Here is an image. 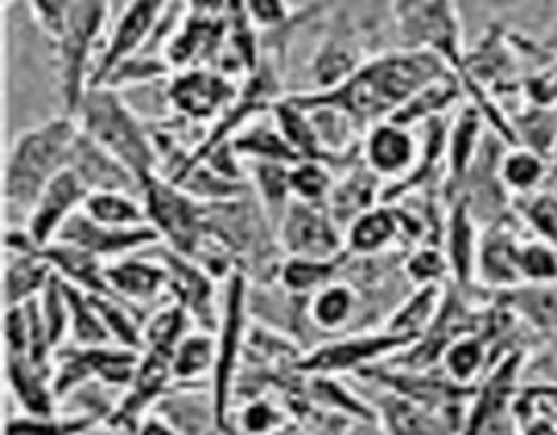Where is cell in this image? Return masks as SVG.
Returning <instances> with one entry per match:
<instances>
[{"label":"cell","mask_w":557,"mask_h":435,"mask_svg":"<svg viewBox=\"0 0 557 435\" xmlns=\"http://www.w3.org/2000/svg\"><path fill=\"white\" fill-rule=\"evenodd\" d=\"M156 259L166 266L169 294H172L174 302L188 310L190 321L199 330L215 335L218 326H221V315L215 308V281L194 259H185L161 243L156 245Z\"/></svg>","instance_id":"12"},{"label":"cell","mask_w":557,"mask_h":435,"mask_svg":"<svg viewBox=\"0 0 557 435\" xmlns=\"http://www.w3.org/2000/svg\"><path fill=\"white\" fill-rule=\"evenodd\" d=\"M87 188L79 183L71 169H65L52 185L41 194V199L36 201V207L30 210V215L25 217V232L30 234L33 243L38 248H47L58 239V234L63 232L65 223L76 215V212L85 207L87 201Z\"/></svg>","instance_id":"16"},{"label":"cell","mask_w":557,"mask_h":435,"mask_svg":"<svg viewBox=\"0 0 557 435\" xmlns=\"http://www.w3.org/2000/svg\"><path fill=\"white\" fill-rule=\"evenodd\" d=\"M528 391H533V389H528ZM533 395H536V391H533ZM539 397H547V395H539ZM547 400L555 402V422H557V397H547Z\"/></svg>","instance_id":"55"},{"label":"cell","mask_w":557,"mask_h":435,"mask_svg":"<svg viewBox=\"0 0 557 435\" xmlns=\"http://www.w3.org/2000/svg\"><path fill=\"white\" fill-rule=\"evenodd\" d=\"M163 11H166V3H131L120 11V16L114 20L112 36L107 38L101 54H98L96 71H92V87L103 85L112 71H117L120 65L128 63L131 58L141 52V47L150 41L152 30L161 25Z\"/></svg>","instance_id":"13"},{"label":"cell","mask_w":557,"mask_h":435,"mask_svg":"<svg viewBox=\"0 0 557 435\" xmlns=\"http://www.w3.org/2000/svg\"><path fill=\"white\" fill-rule=\"evenodd\" d=\"M553 190H557V188H553Z\"/></svg>","instance_id":"58"},{"label":"cell","mask_w":557,"mask_h":435,"mask_svg":"<svg viewBox=\"0 0 557 435\" xmlns=\"http://www.w3.org/2000/svg\"><path fill=\"white\" fill-rule=\"evenodd\" d=\"M272 120H275L277 130H281V136L286 139V145L292 147L299 161L330 163V156H326L324 145H321V136L315 130L313 117L299 103H294L292 98H281L272 107Z\"/></svg>","instance_id":"31"},{"label":"cell","mask_w":557,"mask_h":435,"mask_svg":"<svg viewBox=\"0 0 557 435\" xmlns=\"http://www.w3.org/2000/svg\"><path fill=\"white\" fill-rule=\"evenodd\" d=\"M444 253L449 259L451 283L462 288H471L476 283V264H479V245H482V232L479 221L473 217L471 207L462 199L449 204L444 221Z\"/></svg>","instance_id":"20"},{"label":"cell","mask_w":557,"mask_h":435,"mask_svg":"<svg viewBox=\"0 0 557 435\" xmlns=\"http://www.w3.org/2000/svg\"><path fill=\"white\" fill-rule=\"evenodd\" d=\"M136 435H180V433L172 427V424L163 422V419L147 417L145 422H139V430H136Z\"/></svg>","instance_id":"53"},{"label":"cell","mask_w":557,"mask_h":435,"mask_svg":"<svg viewBox=\"0 0 557 435\" xmlns=\"http://www.w3.org/2000/svg\"><path fill=\"white\" fill-rule=\"evenodd\" d=\"M69 286V283H65ZM69 304H71V343L79 348H101L114 346L109 326L103 321L101 310H98L96 297L79 291V288L69 286Z\"/></svg>","instance_id":"37"},{"label":"cell","mask_w":557,"mask_h":435,"mask_svg":"<svg viewBox=\"0 0 557 435\" xmlns=\"http://www.w3.org/2000/svg\"><path fill=\"white\" fill-rule=\"evenodd\" d=\"M277 243L286 250V259L341 261L346 256V232L326 204L294 199L277 226Z\"/></svg>","instance_id":"9"},{"label":"cell","mask_w":557,"mask_h":435,"mask_svg":"<svg viewBox=\"0 0 557 435\" xmlns=\"http://www.w3.org/2000/svg\"><path fill=\"white\" fill-rule=\"evenodd\" d=\"M5 378L27 417H52L54 413V370L41 368L30 357L5 353Z\"/></svg>","instance_id":"26"},{"label":"cell","mask_w":557,"mask_h":435,"mask_svg":"<svg viewBox=\"0 0 557 435\" xmlns=\"http://www.w3.org/2000/svg\"><path fill=\"white\" fill-rule=\"evenodd\" d=\"M487 348L490 343L484 340V335L473 332V335L451 343L441 364H444L446 375L460 386H476V378L482 375L484 364H487Z\"/></svg>","instance_id":"42"},{"label":"cell","mask_w":557,"mask_h":435,"mask_svg":"<svg viewBox=\"0 0 557 435\" xmlns=\"http://www.w3.org/2000/svg\"><path fill=\"white\" fill-rule=\"evenodd\" d=\"M411 348V343H406L403 337L392 335V332H357V335L341 337V340L324 343V346L313 348L308 357L299 359V368L305 373H319V375H332V373H362V370L373 368L375 362L386 357H395L397 351H406Z\"/></svg>","instance_id":"10"},{"label":"cell","mask_w":557,"mask_h":435,"mask_svg":"<svg viewBox=\"0 0 557 435\" xmlns=\"http://www.w3.org/2000/svg\"><path fill=\"white\" fill-rule=\"evenodd\" d=\"M500 179L509 194L525 199L549 185V161L525 147H509L500 161Z\"/></svg>","instance_id":"35"},{"label":"cell","mask_w":557,"mask_h":435,"mask_svg":"<svg viewBox=\"0 0 557 435\" xmlns=\"http://www.w3.org/2000/svg\"><path fill=\"white\" fill-rule=\"evenodd\" d=\"M292 177V196L308 204H326L337 177L330 163L324 161H297L288 172Z\"/></svg>","instance_id":"44"},{"label":"cell","mask_w":557,"mask_h":435,"mask_svg":"<svg viewBox=\"0 0 557 435\" xmlns=\"http://www.w3.org/2000/svg\"><path fill=\"white\" fill-rule=\"evenodd\" d=\"M406 52L438 54L455 76L466 74V54L460 49V20L449 3H395L389 9Z\"/></svg>","instance_id":"6"},{"label":"cell","mask_w":557,"mask_h":435,"mask_svg":"<svg viewBox=\"0 0 557 435\" xmlns=\"http://www.w3.org/2000/svg\"><path fill=\"white\" fill-rule=\"evenodd\" d=\"M74 120L82 134L117 158L139 185L156 177L161 158L156 139L117 90L103 85L90 87L74 112Z\"/></svg>","instance_id":"3"},{"label":"cell","mask_w":557,"mask_h":435,"mask_svg":"<svg viewBox=\"0 0 557 435\" xmlns=\"http://www.w3.org/2000/svg\"><path fill=\"white\" fill-rule=\"evenodd\" d=\"M547 188H557V150H555L553 161H549V185Z\"/></svg>","instance_id":"54"},{"label":"cell","mask_w":557,"mask_h":435,"mask_svg":"<svg viewBox=\"0 0 557 435\" xmlns=\"http://www.w3.org/2000/svg\"><path fill=\"white\" fill-rule=\"evenodd\" d=\"M96 427V419L79 413V417H11L5 424V435H85Z\"/></svg>","instance_id":"46"},{"label":"cell","mask_w":557,"mask_h":435,"mask_svg":"<svg viewBox=\"0 0 557 435\" xmlns=\"http://www.w3.org/2000/svg\"><path fill=\"white\" fill-rule=\"evenodd\" d=\"M172 353L163 351H141L139 368H136L134 381L128 384V391L120 400L114 411L112 424H136L141 413L163 395L166 384L172 381Z\"/></svg>","instance_id":"24"},{"label":"cell","mask_w":557,"mask_h":435,"mask_svg":"<svg viewBox=\"0 0 557 435\" xmlns=\"http://www.w3.org/2000/svg\"><path fill=\"white\" fill-rule=\"evenodd\" d=\"M520 250L522 243L517 239L515 223H498L482 232L479 245L476 283L495 294L515 291L522 286L520 275Z\"/></svg>","instance_id":"18"},{"label":"cell","mask_w":557,"mask_h":435,"mask_svg":"<svg viewBox=\"0 0 557 435\" xmlns=\"http://www.w3.org/2000/svg\"><path fill=\"white\" fill-rule=\"evenodd\" d=\"M245 326H248V277L239 270L223 286L221 326L215 332L218 359L215 370H212V419H215L218 427H226L239 353L245 346Z\"/></svg>","instance_id":"7"},{"label":"cell","mask_w":557,"mask_h":435,"mask_svg":"<svg viewBox=\"0 0 557 435\" xmlns=\"http://www.w3.org/2000/svg\"><path fill=\"white\" fill-rule=\"evenodd\" d=\"M520 368L522 353H506L493 364L487 378L476 384L466 411V424L460 435H522L517 400H520Z\"/></svg>","instance_id":"8"},{"label":"cell","mask_w":557,"mask_h":435,"mask_svg":"<svg viewBox=\"0 0 557 435\" xmlns=\"http://www.w3.org/2000/svg\"><path fill=\"white\" fill-rule=\"evenodd\" d=\"M403 266H406L408 281L417 288L446 286V281H451L449 259H446L444 248H435V245H419Z\"/></svg>","instance_id":"48"},{"label":"cell","mask_w":557,"mask_h":435,"mask_svg":"<svg viewBox=\"0 0 557 435\" xmlns=\"http://www.w3.org/2000/svg\"><path fill=\"white\" fill-rule=\"evenodd\" d=\"M446 76H455V71L438 54L395 49L370 58L332 90L297 92L288 98L305 109H335L346 114L362 134H368L373 125L392 120V114L422 87Z\"/></svg>","instance_id":"1"},{"label":"cell","mask_w":557,"mask_h":435,"mask_svg":"<svg viewBox=\"0 0 557 435\" xmlns=\"http://www.w3.org/2000/svg\"><path fill=\"white\" fill-rule=\"evenodd\" d=\"M96 435H112V433H96Z\"/></svg>","instance_id":"56"},{"label":"cell","mask_w":557,"mask_h":435,"mask_svg":"<svg viewBox=\"0 0 557 435\" xmlns=\"http://www.w3.org/2000/svg\"><path fill=\"white\" fill-rule=\"evenodd\" d=\"M239 90L234 82L221 71L188 69L174 74L169 82V103L188 120H212L221 117L234 101Z\"/></svg>","instance_id":"14"},{"label":"cell","mask_w":557,"mask_h":435,"mask_svg":"<svg viewBox=\"0 0 557 435\" xmlns=\"http://www.w3.org/2000/svg\"><path fill=\"white\" fill-rule=\"evenodd\" d=\"M52 266L38 253H16L5 250V270H3V297L5 308L36 302L44 294L47 283L52 281Z\"/></svg>","instance_id":"28"},{"label":"cell","mask_w":557,"mask_h":435,"mask_svg":"<svg viewBox=\"0 0 557 435\" xmlns=\"http://www.w3.org/2000/svg\"><path fill=\"white\" fill-rule=\"evenodd\" d=\"M384 179L375 177V174L364 166L362 152H359V158L346 169V174L337 177L335 188H332L330 199H326V210L332 212L337 226L346 232L357 217H362L364 212H370L373 207L384 204Z\"/></svg>","instance_id":"21"},{"label":"cell","mask_w":557,"mask_h":435,"mask_svg":"<svg viewBox=\"0 0 557 435\" xmlns=\"http://www.w3.org/2000/svg\"><path fill=\"white\" fill-rule=\"evenodd\" d=\"M239 422H243V430L248 435H267L281 424V417H277V411L267 400H253L245 406Z\"/></svg>","instance_id":"50"},{"label":"cell","mask_w":557,"mask_h":435,"mask_svg":"<svg viewBox=\"0 0 557 435\" xmlns=\"http://www.w3.org/2000/svg\"><path fill=\"white\" fill-rule=\"evenodd\" d=\"M232 145L245 163H286V166H294L299 161L275 123L270 125L253 120L234 136Z\"/></svg>","instance_id":"34"},{"label":"cell","mask_w":557,"mask_h":435,"mask_svg":"<svg viewBox=\"0 0 557 435\" xmlns=\"http://www.w3.org/2000/svg\"><path fill=\"white\" fill-rule=\"evenodd\" d=\"M517 215L533 228L542 243L553 245L557 250V190L544 188L539 194L525 196L517 201Z\"/></svg>","instance_id":"47"},{"label":"cell","mask_w":557,"mask_h":435,"mask_svg":"<svg viewBox=\"0 0 557 435\" xmlns=\"http://www.w3.org/2000/svg\"><path fill=\"white\" fill-rule=\"evenodd\" d=\"M218 359V340L212 332L194 330L183 337L172 357V375L177 381L199 378V375H212Z\"/></svg>","instance_id":"39"},{"label":"cell","mask_w":557,"mask_h":435,"mask_svg":"<svg viewBox=\"0 0 557 435\" xmlns=\"http://www.w3.org/2000/svg\"><path fill=\"white\" fill-rule=\"evenodd\" d=\"M379 411L384 419L389 435H460L462 424H466L468 408H441L422 406L417 400L395 395V391H381Z\"/></svg>","instance_id":"17"},{"label":"cell","mask_w":557,"mask_h":435,"mask_svg":"<svg viewBox=\"0 0 557 435\" xmlns=\"http://www.w3.org/2000/svg\"><path fill=\"white\" fill-rule=\"evenodd\" d=\"M511 134H515V147L536 152V156L553 161L557 150V109L555 107H536L525 103L517 114H509Z\"/></svg>","instance_id":"33"},{"label":"cell","mask_w":557,"mask_h":435,"mask_svg":"<svg viewBox=\"0 0 557 435\" xmlns=\"http://www.w3.org/2000/svg\"><path fill=\"white\" fill-rule=\"evenodd\" d=\"M36 302H38V310H41V319H44V326H47L49 340H52L54 351H58L71 332L69 286H65L58 275H52V281L47 283V288H44V294L36 299Z\"/></svg>","instance_id":"45"},{"label":"cell","mask_w":557,"mask_h":435,"mask_svg":"<svg viewBox=\"0 0 557 435\" xmlns=\"http://www.w3.org/2000/svg\"><path fill=\"white\" fill-rule=\"evenodd\" d=\"M54 243H69L76 248L87 250L90 256L101 259L103 264H114L120 259L139 253V250L152 248L158 245V234L150 226H134V228H120L107 226V223L96 221L85 212L82 207L74 217L63 226Z\"/></svg>","instance_id":"11"},{"label":"cell","mask_w":557,"mask_h":435,"mask_svg":"<svg viewBox=\"0 0 557 435\" xmlns=\"http://www.w3.org/2000/svg\"><path fill=\"white\" fill-rule=\"evenodd\" d=\"M357 308H359L357 291H354L348 283L335 281L310 297L308 310L315 326H321V330L326 332H337L343 330V326L351 324Z\"/></svg>","instance_id":"38"},{"label":"cell","mask_w":557,"mask_h":435,"mask_svg":"<svg viewBox=\"0 0 557 435\" xmlns=\"http://www.w3.org/2000/svg\"><path fill=\"white\" fill-rule=\"evenodd\" d=\"M395 239H400V217H397L395 204H379L346 228V259H359V256L384 253Z\"/></svg>","instance_id":"27"},{"label":"cell","mask_w":557,"mask_h":435,"mask_svg":"<svg viewBox=\"0 0 557 435\" xmlns=\"http://www.w3.org/2000/svg\"><path fill=\"white\" fill-rule=\"evenodd\" d=\"M30 16L41 27L44 36L54 41L63 33L65 20H69V3H30Z\"/></svg>","instance_id":"51"},{"label":"cell","mask_w":557,"mask_h":435,"mask_svg":"<svg viewBox=\"0 0 557 435\" xmlns=\"http://www.w3.org/2000/svg\"><path fill=\"white\" fill-rule=\"evenodd\" d=\"M245 14L259 27H281L288 20V9L283 3H275V0H253V3H245Z\"/></svg>","instance_id":"52"},{"label":"cell","mask_w":557,"mask_h":435,"mask_svg":"<svg viewBox=\"0 0 557 435\" xmlns=\"http://www.w3.org/2000/svg\"><path fill=\"white\" fill-rule=\"evenodd\" d=\"M38 256H41V259L52 266L54 275L63 283H69V286L79 288V291L90 294V297H109V294H112L107 281L109 264H103L101 259L90 256L87 250L69 243H52L47 245V248L38 250Z\"/></svg>","instance_id":"25"},{"label":"cell","mask_w":557,"mask_h":435,"mask_svg":"<svg viewBox=\"0 0 557 435\" xmlns=\"http://www.w3.org/2000/svg\"><path fill=\"white\" fill-rule=\"evenodd\" d=\"M522 286H544L557 283V250L542 239H528L520 250Z\"/></svg>","instance_id":"49"},{"label":"cell","mask_w":557,"mask_h":435,"mask_svg":"<svg viewBox=\"0 0 557 435\" xmlns=\"http://www.w3.org/2000/svg\"><path fill=\"white\" fill-rule=\"evenodd\" d=\"M462 96V85L457 76H446V79L433 82V85L422 87L413 98H408L395 114H392L389 123L403 125V128H417V125H428L433 120L444 117Z\"/></svg>","instance_id":"30"},{"label":"cell","mask_w":557,"mask_h":435,"mask_svg":"<svg viewBox=\"0 0 557 435\" xmlns=\"http://www.w3.org/2000/svg\"><path fill=\"white\" fill-rule=\"evenodd\" d=\"M498 302H504V308H509L517 319L531 324L533 330L557 340V283L520 286L515 291L498 294Z\"/></svg>","instance_id":"32"},{"label":"cell","mask_w":557,"mask_h":435,"mask_svg":"<svg viewBox=\"0 0 557 435\" xmlns=\"http://www.w3.org/2000/svg\"><path fill=\"white\" fill-rule=\"evenodd\" d=\"M484 123L482 112H479L473 103H466V107L457 112L455 123L449 125V145H446V183H444V194L449 199V204L455 201L457 190L462 188L466 183L468 172L476 163L479 150L484 145Z\"/></svg>","instance_id":"22"},{"label":"cell","mask_w":557,"mask_h":435,"mask_svg":"<svg viewBox=\"0 0 557 435\" xmlns=\"http://www.w3.org/2000/svg\"><path fill=\"white\" fill-rule=\"evenodd\" d=\"M69 169L79 177L87 194H141L139 179L117 158L109 156L92 139H87L82 130L74 145V152H71Z\"/></svg>","instance_id":"19"},{"label":"cell","mask_w":557,"mask_h":435,"mask_svg":"<svg viewBox=\"0 0 557 435\" xmlns=\"http://www.w3.org/2000/svg\"><path fill=\"white\" fill-rule=\"evenodd\" d=\"M422 145L417 141L411 128H403L395 123H379L364 134L362 139V161L375 177L384 179V185L403 183L408 174L417 169Z\"/></svg>","instance_id":"15"},{"label":"cell","mask_w":557,"mask_h":435,"mask_svg":"<svg viewBox=\"0 0 557 435\" xmlns=\"http://www.w3.org/2000/svg\"><path fill=\"white\" fill-rule=\"evenodd\" d=\"M346 259V256H343ZM341 259V261H343ZM341 261H310V259H286L281 261V283L286 291L310 294L313 297L315 291H321L324 286L335 283L337 272H341Z\"/></svg>","instance_id":"43"},{"label":"cell","mask_w":557,"mask_h":435,"mask_svg":"<svg viewBox=\"0 0 557 435\" xmlns=\"http://www.w3.org/2000/svg\"><path fill=\"white\" fill-rule=\"evenodd\" d=\"M446 286H422L389 315L386 321V332L403 337L406 343H419L430 332V326L435 324L441 313V304H444Z\"/></svg>","instance_id":"29"},{"label":"cell","mask_w":557,"mask_h":435,"mask_svg":"<svg viewBox=\"0 0 557 435\" xmlns=\"http://www.w3.org/2000/svg\"><path fill=\"white\" fill-rule=\"evenodd\" d=\"M112 9L107 3H69V20L63 33L54 38L58 82L65 114L74 117L85 92L92 87V52L101 44Z\"/></svg>","instance_id":"4"},{"label":"cell","mask_w":557,"mask_h":435,"mask_svg":"<svg viewBox=\"0 0 557 435\" xmlns=\"http://www.w3.org/2000/svg\"><path fill=\"white\" fill-rule=\"evenodd\" d=\"M141 204L147 223L158 234V243L166 245L185 259H196L207 243V207L196 201L177 183L156 174L141 183Z\"/></svg>","instance_id":"5"},{"label":"cell","mask_w":557,"mask_h":435,"mask_svg":"<svg viewBox=\"0 0 557 435\" xmlns=\"http://www.w3.org/2000/svg\"><path fill=\"white\" fill-rule=\"evenodd\" d=\"M188 326V310L172 299V302L163 304L161 310H156V313L145 321V351H163L174 357V348H177L180 343H183V337L190 332Z\"/></svg>","instance_id":"41"},{"label":"cell","mask_w":557,"mask_h":435,"mask_svg":"<svg viewBox=\"0 0 557 435\" xmlns=\"http://www.w3.org/2000/svg\"><path fill=\"white\" fill-rule=\"evenodd\" d=\"M553 69H557V60H555V63H553Z\"/></svg>","instance_id":"57"},{"label":"cell","mask_w":557,"mask_h":435,"mask_svg":"<svg viewBox=\"0 0 557 435\" xmlns=\"http://www.w3.org/2000/svg\"><path fill=\"white\" fill-rule=\"evenodd\" d=\"M76 139H79V125L71 114L22 130L5 158V207L22 212L25 217L30 215L44 190L69 169Z\"/></svg>","instance_id":"2"},{"label":"cell","mask_w":557,"mask_h":435,"mask_svg":"<svg viewBox=\"0 0 557 435\" xmlns=\"http://www.w3.org/2000/svg\"><path fill=\"white\" fill-rule=\"evenodd\" d=\"M85 212L107 226H150L141 194H90L85 201Z\"/></svg>","instance_id":"40"},{"label":"cell","mask_w":557,"mask_h":435,"mask_svg":"<svg viewBox=\"0 0 557 435\" xmlns=\"http://www.w3.org/2000/svg\"><path fill=\"white\" fill-rule=\"evenodd\" d=\"M245 166L253 174L250 179H253V188L259 194L261 210L267 212V217H270L277 232L288 204L294 201L292 177H288L292 166H286V163H245Z\"/></svg>","instance_id":"36"},{"label":"cell","mask_w":557,"mask_h":435,"mask_svg":"<svg viewBox=\"0 0 557 435\" xmlns=\"http://www.w3.org/2000/svg\"><path fill=\"white\" fill-rule=\"evenodd\" d=\"M107 281L114 297L134 304V308L161 302L163 294L169 291L166 266L158 259L150 261L145 256H128V259L109 264Z\"/></svg>","instance_id":"23"}]
</instances>
